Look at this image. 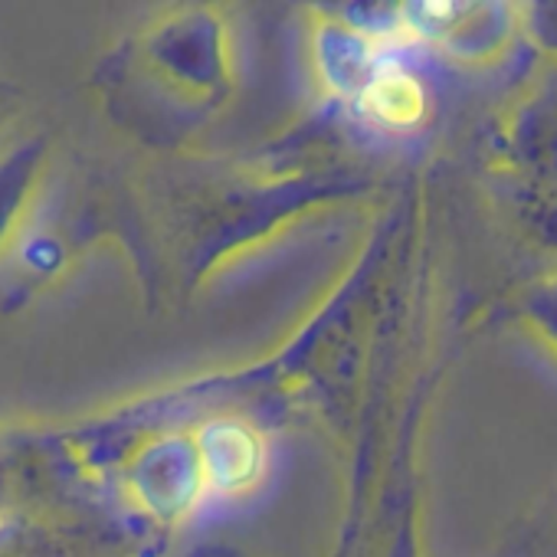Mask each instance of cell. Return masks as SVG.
Masks as SVG:
<instances>
[{
  "label": "cell",
  "mask_w": 557,
  "mask_h": 557,
  "mask_svg": "<svg viewBox=\"0 0 557 557\" xmlns=\"http://www.w3.org/2000/svg\"><path fill=\"white\" fill-rule=\"evenodd\" d=\"M262 453L256 436H249L243 426H220L210 433L207 443V472L213 475L216 485L223 488H239L243 482H249L259 472Z\"/></svg>",
  "instance_id": "7a4b0ae2"
},
{
  "label": "cell",
  "mask_w": 557,
  "mask_h": 557,
  "mask_svg": "<svg viewBox=\"0 0 557 557\" xmlns=\"http://www.w3.org/2000/svg\"><path fill=\"white\" fill-rule=\"evenodd\" d=\"M358 106L368 119H374L384 128H410L426 112V92L420 79L397 60L371 57L364 60Z\"/></svg>",
  "instance_id": "6da1fadb"
}]
</instances>
